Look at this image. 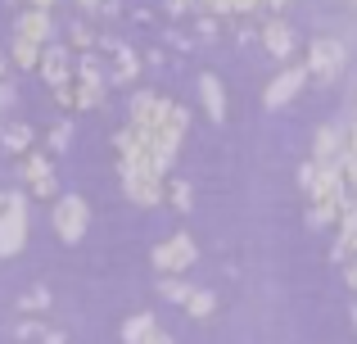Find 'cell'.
Segmentation results:
<instances>
[{"instance_id": "4", "label": "cell", "mask_w": 357, "mask_h": 344, "mask_svg": "<svg viewBox=\"0 0 357 344\" xmlns=\"http://www.w3.org/2000/svg\"><path fill=\"white\" fill-rule=\"evenodd\" d=\"M344 73V45L335 36H317L312 50H307V77L317 82H335Z\"/></svg>"}, {"instance_id": "13", "label": "cell", "mask_w": 357, "mask_h": 344, "mask_svg": "<svg viewBox=\"0 0 357 344\" xmlns=\"http://www.w3.org/2000/svg\"><path fill=\"white\" fill-rule=\"evenodd\" d=\"M32 141H36V132L27 123H5V127H0V145H5L9 154H18V159L32 154Z\"/></svg>"}, {"instance_id": "8", "label": "cell", "mask_w": 357, "mask_h": 344, "mask_svg": "<svg viewBox=\"0 0 357 344\" xmlns=\"http://www.w3.org/2000/svg\"><path fill=\"white\" fill-rule=\"evenodd\" d=\"M50 14L45 9H18L14 18V36L18 41H32V45H50Z\"/></svg>"}, {"instance_id": "20", "label": "cell", "mask_w": 357, "mask_h": 344, "mask_svg": "<svg viewBox=\"0 0 357 344\" xmlns=\"http://www.w3.org/2000/svg\"><path fill=\"white\" fill-rule=\"evenodd\" d=\"M213 308H218V299H213L208 290H195L190 304H185V313H190V317H213Z\"/></svg>"}, {"instance_id": "7", "label": "cell", "mask_w": 357, "mask_h": 344, "mask_svg": "<svg viewBox=\"0 0 357 344\" xmlns=\"http://www.w3.org/2000/svg\"><path fill=\"white\" fill-rule=\"evenodd\" d=\"M344 150H349V132H340V127H317V136H312V163L317 168H335V163L344 159Z\"/></svg>"}, {"instance_id": "1", "label": "cell", "mask_w": 357, "mask_h": 344, "mask_svg": "<svg viewBox=\"0 0 357 344\" xmlns=\"http://www.w3.org/2000/svg\"><path fill=\"white\" fill-rule=\"evenodd\" d=\"M27 245V204L23 195H9L0 209V258H14Z\"/></svg>"}, {"instance_id": "38", "label": "cell", "mask_w": 357, "mask_h": 344, "mask_svg": "<svg viewBox=\"0 0 357 344\" xmlns=\"http://www.w3.org/2000/svg\"><path fill=\"white\" fill-rule=\"evenodd\" d=\"M0 209H5V200H0Z\"/></svg>"}, {"instance_id": "17", "label": "cell", "mask_w": 357, "mask_h": 344, "mask_svg": "<svg viewBox=\"0 0 357 344\" xmlns=\"http://www.w3.org/2000/svg\"><path fill=\"white\" fill-rule=\"evenodd\" d=\"M158 294H163V299L167 304H181V308H185V304H190V285H185L181 281V276H163V281H158Z\"/></svg>"}, {"instance_id": "27", "label": "cell", "mask_w": 357, "mask_h": 344, "mask_svg": "<svg viewBox=\"0 0 357 344\" xmlns=\"http://www.w3.org/2000/svg\"><path fill=\"white\" fill-rule=\"evenodd\" d=\"M190 0H167V14H172V18H181V14H190Z\"/></svg>"}, {"instance_id": "12", "label": "cell", "mask_w": 357, "mask_h": 344, "mask_svg": "<svg viewBox=\"0 0 357 344\" xmlns=\"http://www.w3.org/2000/svg\"><path fill=\"white\" fill-rule=\"evenodd\" d=\"M199 100H204V109H208L213 123H227V91H222V82L213 77V73L199 77Z\"/></svg>"}, {"instance_id": "11", "label": "cell", "mask_w": 357, "mask_h": 344, "mask_svg": "<svg viewBox=\"0 0 357 344\" xmlns=\"http://www.w3.org/2000/svg\"><path fill=\"white\" fill-rule=\"evenodd\" d=\"M262 45H267L276 59H285V54L294 50V27H289L285 18H267V27H262Z\"/></svg>"}, {"instance_id": "37", "label": "cell", "mask_w": 357, "mask_h": 344, "mask_svg": "<svg viewBox=\"0 0 357 344\" xmlns=\"http://www.w3.org/2000/svg\"><path fill=\"white\" fill-rule=\"evenodd\" d=\"M349 317H353V327H357V304H353V308H349Z\"/></svg>"}, {"instance_id": "35", "label": "cell", "mask_w": 357, "mask_h": 344, "mask_svg": "<svg viewBox=\"0 0 357 344\" xmlns=\"http://www.w3.org/2000/svg\"><path fill=\"white\" fill-rule=\"evenodd\" d=\"M82 9H86V14H100V0H77Z\"/></svg>"}, {"instance_id": "23", "label": "cell", "mask_w": 357, "mask_h": 344, "mask_svg": "<svg viewBox=\"0 0 357 344\" xmlns=\"http://www.w3.org/2000/svg\"><path fill=\"white\" fill-rule=\"evenodd\" d=\"M68 145H73V123H54V127H50V150L63 154Z\"/></svg>"}, {"instance_id": "36", "label": "cell", "mask_w": 357, "mask_h": 344, "mask_svg": "<svg viewBox=\"0 0 357 344\" xmlns=\"http://www.w3.org/2000/svg\"><path fill=\"white\" fill-rule=\"evenodd\" d=\"M5 73H9V63H5V54H0V77H5Z\"/></svg>"}, {"instance_id": "19", "label": "cell", "mask_w": 357, "mask_h": 344, "mask_svg": "<svg viewBox=\"0 0 357 344\" xmlns=\"http://www.w3.org/2000/svg\"><path fill=\"white\" fill-rule=\"evenodd\" d=\"M18 308H23V313H45V308H50V290H45V285H32V290L18 299Z\"/></svg>"}, {"instance_id": "30", "label": "cell", "mask_w": 357, "mask_h": 344, "mask_svg": "<svg viewBox=\"0 0 357 344\" xmlns=\"http://www.w3.org/2000/svg\"><path fill=\"white\" fill-rule=\"evenodd\" d=\"M167 41H172L176 50H190V45H195V41H190V36H185V32H167Z\"/></svg>"}, {"instance_id": "25", "label": "cell", "mask_w": 357, "mask_h": 344, "mask_svg": "<svg viewBox=\"0 0 357 344\" xmlns=\"http://www.w3.org/2000/svg\"><path fill=\"white\" fill-rule=\"evenodd\" d=\"M14 100H18L14 82H5V77H0V109H14Z\"/></svg>"}, {"instance_id": "3", "label": "cell", "mask_w": 357, "mask_h": 344, "mask_svg": "<svg viewBox=\"0 0 357 344\" xmlns=\"http://www.w3.org/2000/svg\"><path fill=\"white\" fill-rule=\"evenodd\" d=\"M199 258V249H195V240L185 236V231H176L172 240H163V245H154V267L163 276H181L185 267Z\"/></svg>"}, {"instance_id": "21", "label": "cell", "mask_w": 357, "mask_h": 344, "mask_svg": "<svg viewBox=\"0 0 357 344\" xmlns=\"http://www.w3.org/2000/svg\"><path fill=\"white\" fill-rule=\"evenodd\" d=\"M167 200H172L181 213H190V204H195V190H190V181H167Z\"/></svg>"}, {"instance_id": "32", "label": "cell", "mask_w": 357, "mask_h": 344, "mask_svg": "<svg viewBox=\"0 0 357 344\" xmlns=\"http://www.w3.org/2000/svg\"><path fill=\"white\" fill-rule=\"evenodd\" d=\"M41 344H68V340H63V331H45Z\"/></svg>"}, {"instance_id": "31", "label": "cell", "mask_w": 357, "mask_h": 344, "mask_svg": "<svg viewBox=\"0 0 357 344\" xmlns=\"http://www.w3.org/2000/svg\"><path fill=\"white\" fill-rule=\"evenodd\" d=\"M344 281H349V290L357 294V263H349V267H344Z\"/></svg>"}, {"instance_id": "6", "label": "cell", "mask_w": 357, "mask_h": 344, "mask_svg": "<svg viewBox=\"0 0 357 344\" xmlns=\"http://www.w3.org/2000/svg\"><path fill=\"white\" fill-rule=\"evenodd\" d=\"M23 181H27V190L41 195V200H54V195H59V177H54L45 154H27L23 159Z\"/></svg>"}, {"instance_id": "2", "label": "cell", "mask_w": 357, "mask_h": 344, "mask_svg": "<svg viewBox=\"0 0 357 344\" xmlns=\"http://www.w3.org/2000/svg\"><path fill=\"white\" fill-rule=\"evenodd\" d=\"M86 222H91V209H86L82 195H63V200H54V231H59V240L77 245V240L86 236Z\"/></svg>"}, {"instance_id": "5", "label": "cell", "mask_w": 357, "mask_h": 344, "mask_svg": "<svg viewBox=\"0 0 357 344\" xmlns=\"http://www.w3.org/2000/svg\"><path fill=\"white\" fill-rule=\"evenodd\" d=\"M36 73L45 77V87H50V91L68 87V82H73V73H77V68H73V54H68V45L50 41V45L41 50V68H36Z\"/></svg>"}, {"instance_id": "9", "label": "cell", "mask_w": 357, "mask_h": 344, "mask_svg": "<svg viewBox=\"0 0 357 344\" xmlns=\"http://www.w3.org/2000/svg\"><path fill=\"white\" fill-rule=\"evenodd\" d=\"M122 181H127V195L136 204H158L163 200V177H154L149 168H131V172H122Z\"/></svg>"}, {"instance_id": "24", "label": "cell", "mask_w": 357, "mask_h": 344, "mask_svg": "<svg viewBox=\"0 0 357 344\" xmlns=\"http://www.w3.org/2000/svg\"><path fill=\"white\" fill-rule=\"evenodd\" d=\"M14 336H18V340H41L45 327H36V322H23V327H14Z\"/></svg>"}, {"instance_id": "29", "label": "cell", "mask_w": 357, "mask_h": 344, "mask_svg": "<svg viewBox=\"0 0 357 344\" xmlns=\"http://www.w3.org/2000/svg\"><path fill=\"white\" fill-rule=\"evenodd\" d=\"M9 5H27V9H45L50 14V5H59V0H9Z\"/></svg>"}, {"instance_id": "18", "label": "cell", "mask_w": 357, "mask_h": 344, "mask_svg": "<svg viewBox=\"0 0 357 344\" xmlns=\"http://www.w3.org/2000/svg\"><path fill=\"white\" fill-rule=\"evenodd\" d=\"M340 222V204H312L307 209V227L312 231H326V227H335Z\"/></svg>"}, {"instance_id": "22", "label": "cell", "mask_w": 357, "mask_h": 344, "mask_svg": "<svg viewBox=\"0 0 357 344\" xmlns=\"http://www.w3.org/2000/svg\"><path fill=\"white\" fill-rule=\"evenodd\" d=\"M68 45H73V50H91V45H100V36L91 32L86 23H73L68 27Z\"/></svg>"}, {"instance_id": "16", "label": "cell", "mask_w": 357, "mask_h": 344, "mask_svg": "<svg viewBox=\"0 0 357 344\" xmlns=\"http://www.w3.org/2000/svg\"><path fill=\"white\" fill-rule=\"evenodd\" d=\"M41 50H45V45L18 41V36L9 41V54H14V63H18V68H41Z\"/></svg>"}, {"instance_id": "14", "label": "cell", "mask_w": 357, "mask_h": 344, "mask_svg": "<svg viewBox=\"0 0 357 344\" xmlns=\"http://www.w3.org/2000/svg\"><path fill=\"white\" fill-rule=\"evenodd\" d=\"M154 331H158L154 313H136V317L122 322V344H145L149 336H154Z\"/></svg>"}, {"instance_id": "10", "label": "cell", "mask_w": 357, "mask_h": 344, "mask_svg": "<svg viewBox=\"0 0 357 344\" xmlns=\"http://www.w3.org/2000/svg\"><path fill=\"white\" fill-rule=\"evenodd\" d=\"M303 82H307V68H285L280 77H271V87H267V109H280V105H289V100L303 91Z\"/></svg>"}, {"instance_id": "15", "label": "cell", "mask_w": 357, "mask_h": 344, "mask_svg": "<svg viewBox=\"0 0 357 344\" xmlns=\"http://www.w3.org/2000/svg\"><path fill=\"white\" fill-rule=\"evenodd\" d=\"M73 77H77L82 87H96V91H105V82H109L96 54H82V63H77V73H73Z\"/></svg>"}, {"instance_id": "26", "label": "cell", "mask_w": 357, "mask_h": 344, "mask_svg": "<svg viewBox=\"0 0 357 344\" xmlns=\"http://www.w3.org/2000/svg\"><path fill=\"white\" fill-rule=\"evenodd\" d=\"M298 186H303V190L317 186V163H303V168H298Z\"/></svg>"}, {"instance_id": "28", "label": "cell", "mask_w": 357, "mask_h": 344, "mask_svg": "<svg viewBox=\"0 0 357 344\" xmlns=\"http://www.w3.org/2000/svg\"><path fill=\"white\" fill-rule=\"evenodd\" d=\"M199 36H208V41H213V36H218V18L204 14V18H199Z\"/></svg>"}, {"instance_id": "34", "label": "cell", "mask_w": 357, "mask_h": 344, "mask_svg": "<svg viewBox=\"0 0 357 344\" xmlns=\"http://www.w3.org/2000/svg\"><path fill=\"white\" fill-rule=\"evenodd\" d=\"M145 344H176V340H172V336H163V331H154V336H149Z\"/></svg>"}, {"instance_id": "33", "label": "cell", "mask_w": 357, "mask_h": 344, "mask_svg": "<svg viewBox=\"0 0 357 344\" xmlns=\"http://www.w3.org/2000/svg\"><path fill=\"white\" fill-rule=\"evenodd\" d=\"M285 5H289V0H262V9H271V14H280Z\"/></svg>"}]
</instances>
